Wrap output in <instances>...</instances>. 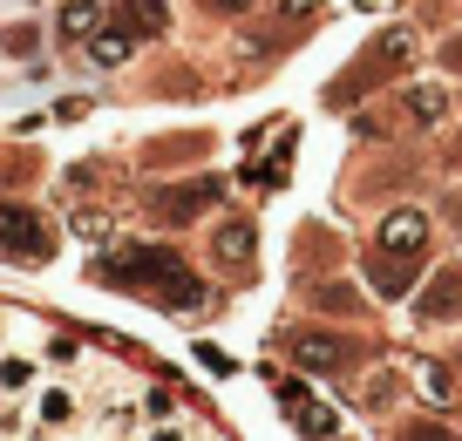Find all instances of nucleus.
<instances>
[{"mask_svg": "<svg viewBox=\"0 0 462 441\" xmlns=\"http://www.w3.org/2000/svg\"><path fill=\"white\" fill-rule=\"evenodd\" d=\"M292 360H300V367H313V373H333V367H346V360H354V346L306 333V340H292Z\"/></svg>", "mask_w": 462, "mask_h": 441, "instance_id": "11", "label": "nucleus"}, {"mask_svg": "<svg viewBox=\"0 0 462 441\" xmlns=\"http://www.w3.org/2000/svg\"><path fill=\"white\" fill-rule=\"evenodd\" d=\"M211 198H217V184H184V190H157V198H150V211H157L163 225H184V217H198Z\"/></svg>", "mask_w": 462, "mask_h": 441, "instance_id": "7", "label": "nucleus"}, {"mask_svg": "<svg viewBox=\"0 0 462 441\" xmlns=\"http://www.w3.org/2000/svg\"><path fill=\"white\" fill-rule=\"evenodd\" d=\"M252 252H259V225H245V217H225V225L211 231V258H217V265L238 271Z\"/></svg>", "mask_w": 462, "mask_h": 441, "instance_id": "6", "label": "nucleus"}, {"mask_svg": "<svg viewBox=\"0 0 462 441\" xmlns=\"http://www.w3.org/2000/svg\"><path fill=\"white\" fill-rule=\"evenodd\" d=\"M42 387V360L34 354H0V400H34Z\"/></svg>", "mask_w": 462, "mask_h": 441, "instance_id": "9", "label": "nucleus"}, {"mask_svg": "<svg viewBox=\"0 0 462 441\" xmlns=\"http://www.w3.org/2000/svg\"><path fill=\"white\" fill-rule=\"evenodd\" d=\"M448 69H462V41H448Z\"/></svg>", "mask_w": 462, "mask_h": 441, "instance_id": "23", "label": "nucleus"}, {"mask_svg": "<svg viewBox=\"0 0 462 441\" xmlns=\"http://www.w3.org/2000/svg\"><path fill=\"white\" fill-rule=\"evenodd\" d=\"M421 252H429V217L421 211H388L374 231V252H367V279H374L381 299H402L408 279L421 271Z\"/></svg>", "mask_w": 462, "mask_h": 441, "instance_id": "2", "label": "nucleus"}, {"mask_svg": "<svg viewBox=\"0 0 462 441\" xmlns=\"http://www.w3.org/2000/svg\"><path fill=\"white\" fill-rule=\"evenodd\" d=\"M96 28H109V7H102V0H69V7H61V41H88Z\"/></svg>", "mask_w": 462, "mask_h": 441, "instance_id": "12", "label": "nucleus"}, {"mask_svg": "<svg viewBox=\"0 0 462 441\" xmlns=\"http://www.w3.org/2000/svg\"><path fill=\"white\" fill-rule=\"evenodd\" d=\"M279 400H286V414H292V427L300 435H313V441H333L340 435V421H333V408H319V400H306L292 381H279Z\"/></svg>", "mask_w": 462, "mask_h": 441, "instance_id": "5", "label": "nucleus"}, {"mask_svg": "<svg viewBox=\"0 0 462 441\" xmlns=\"http://www.w3.org/2000/svg\"><path fill=\"white\" fill-rule=\"evenodd\" d=\"M88 271H96L102 285H123V292H150V299L177 306V313L204 299L198 271H190L177 252H150V244H130V252H116V258H96Z\"/></svg>", "mask_w": 462, "mask_h": 441, "instance_id": "1", "label": "nucleus"}, {"mask_svg": "<svg viewBox=\"0 0 462 441\" xmlns=\"http://www.w3.org/2000/svg\"><path fill=\"white\" fill-rule=\"evenodd\" d=\"M55 252V225L28 204H0V258H21V265H42Z\"/></svg>", "mask_w": 462, "mask_h": 441, "instance_id": "3", "label": "nucleus"}, {"mask_svg": "<svg viewBox=\"0 0 462 441\" xmlns=\"http://www.w3.org/2000/svg\"><path fill=\"white\" fill-rule=\"evenodd\" d=\"M42 360H48V367H82V340H75V333H48Z\"/></svg>", "mask_w": 462, "mask_h": 441, "instance_id": "15", "label": "nucleus"}, {"mask_svg": "<svg viewBox=\"0 0 462 441\" xmlns=\"http://www.w3.org/2000/svg\"><path fill=\"white\" fill-rule=\"evenodd\" d=\"M408 109L415 123H442V88H408Z\"/></svg>", "mask_w": 462, "mask_h": 441, "instance_id": "17", "label": "nucleus"}, {"mask_svg": "<svg viewBox=\"0 0 462 441\" xmlns=\"http://www.w3.org/2000/svg\"><path fill=\"white\" fill-rule=\"evenodd\" d=\"M415 381H421V394H429L435 408H448V400H456V387H448V373L435 367V360H421V367H415Z\"/></svg>", "mask_w": 462, "mask_h": 441, "instance_id": "16", "label": "nucleus"}, {"mask_svg": "<svg viewBox=\"0 0 462 441\" xmlns=\"http://www.w3.org/2000/svg\"><path fill=\"white\" fill-rule=\"evenodd\" d=\"M75 414H82V394H75L69 381H42L34 387V421L55 435V427H75Z\"/></svg>", "mask_w": 462, "mask_h": 441, "instance_id": "4", "label": "nucleus"}, {"mask_svg": "<svg viewBox=\"0 0 462 441\" xmlns=\"http://www.w3.org/2000/svg\"><path fill=\"white\" fill-rule=\"evenodd\" d=\"M116 28H130V34H163V0H130L123 14H109Z\"/></svg>", "mask_w": 462, "mask_h": 441, "instance_id": "13", "label": "nucleus"}, {"mask_svg": "<svg viewBox=\"0 0 462 441\" xmlns=\"http://www.w3.org/2000/svg\"><path fill=\"white\" fill-rule=\"evenodd\" d=\"M204 14H225V21H238V14H252V7H259V0H198Z\"/></svg>", "mask_w": 462, "mask_h": 441, "instance_id": "20", "label": "nucleus"}, {"mask_svg": "<svg viewBox=\"0 0 462 441\" xmlns=\"http://www.w3.org/2000/svg\"><path fill=\"white\" fill-rule=\"evenodd\" d=\"M462 313V265H448L442 279L415 299V319H456Z\"/></svg>", "mask_w": 462, "mask_h": 441, "instance_id": "8", "label": "nucleus"}, {"mask_svg": "<svg viewBox=\"0 0 462 441\" xmlns=\"http://www.w3.org/2000/svg\"><path fill=\"white\" fill-rule=\"evenodd\" d=\"M286 157H292V136H279V150H273V157H252V170H245V184H259V190H279V184H286Z\"/></svg>", "mask_w": 462, "mask_h": 441, "instance_id": "14", "label": "nucleus"}, {"mask_svg": "<svg viewBox=\"0 0 462 441\" xmlns=\"http://www.w3.org/2000/svg\"><path fill=\"white\" fill-rule=\"evenodd\" d=\"M313 299L327 306V313H354V292H346V285H313Z\"/></svg>", "mask_w": 462, "mask_h": 441, "instance_id": "18", "label": "nucleus"}, {"mask_svg": "<svg viewBox=\"0 0 462 441\" xmlns=\"http://www.w3.org/2000/svg\"><path fill=\"white\" fill-rule=\"evenodd\" d=\"M75 238L102 244V238H109V217H102V211H82V217H75Z\"/></svg>", "mask_w": 462, "mask_h": 441, "instance_id": "19", "label": "nucleus"}, {"mask_svg": "<svg viewBox=\"0 0 462 441\" xmlns=\"http://www.w3.org/2000/svg\"><path fill=\"white\" fill-rule=\"evenodd\" d=\"M402 441H456V435H448V427H421L415 421V427H402Z\"/></svg>", "mask_w": 462, "mask_h": 441, "instance_id": "22", "label": "nucleus"}, {"mask_svg": "<svg viewBox=\"0 0 462 441\" xmlns=\"http://www.w3.org/2000/svg\"><path fill=\"white\" fill-rule=\"evenodd\" d=\"M82 48H88V69H123V61H130V48H136V34L109 21V28H96Z\"/></svg>", "mask_w": 462, "mask_h": 441, "instance_id": "10", "label": "nucleus"}, {"mask_svg": "<svg viewBox=\"0 0 462 441\" xmlns=\"http://www.w3.org/2000/svg\"><path fill=\"white\" fill-rule=\"evenodd\" d=\"M143 441H198V435H190V427L184 421H157V427H150V435Z\"/></svg>", "mask_w": 462, "mask_h": 441, "instance_id": "21", "label": "nucleus"}]
</instances>
